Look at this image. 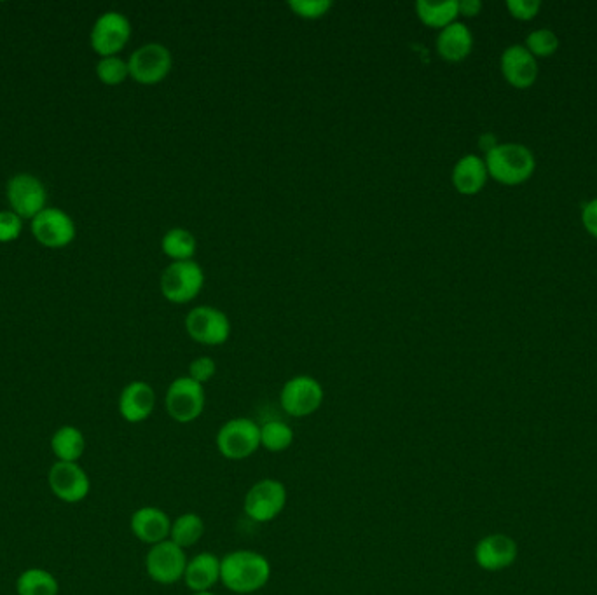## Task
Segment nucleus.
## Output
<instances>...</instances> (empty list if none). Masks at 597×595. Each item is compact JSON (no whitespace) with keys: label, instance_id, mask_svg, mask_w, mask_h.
<instances>
[{"label":"nucleus","instance_id":"473e14b6","mask_svg":"<svg viewBox=\"0 0 597 595\" xmlns=\"http://www.w3.org/2000/svg\"><path fill=\"white\" fill-rule=\"evenodd\" d=\"M508 11L519 20H531L540 11V0H508Z\"/></svg>","mask_w":597,"mask_h":595},{"label":"nucleus","instance_id":"c85d7f7f","mask_svg":"<svg viewBox=\"0 0 597 595\" xmlns=\"http://www.w3.org/2000/svg\"><path fill=\"white\" fill-rule=\"evenodd\" d=\"M526 48L533 56H549L559 48V37L550 28H538L526 37Z\"/></svg>","mask_w":597,"mask_h":595},{"label":"nucleus","instance_id":"393cba45","mask_svg":"<svg viewBox=\"0 0 597 595\" xmlns=\"http://www.w3.org/2000/svg\"><path fill=\"white\" fill-rule=\"evenodd\" d=\"M205 534V520L201 515L194 512L182 513L172 522V531H170V541H173L177 547H194L201 541Z\"/></svg>","mask_w":597,"mask_h":595},{"label":"nucleus","instance_id":"b1692460","mask_svg":"<svg viewBox=\"0 0 597 595\" xmlns=\"http://www.w3.org/2000/svg\"><path fill=\"white\" fill-rule=\"evenodd\" d=\"M161 250L165 252L168 259H172V262L194 260V255L198 250V241H196V236L184 227H173L163 236Z\"/></svg>","mask_w":597,"mask_h":595},{"label":"nucleus","instance_id":"e433bc0d","mask_svg":"<svg viewBox=\"0 0 597 595\" xmlns=\"http://www.w3.org/2000/svg\"><path fill=\"white\" fill-rule=\"evenodd\" d=\"M193 595H215V594H213V592H198V594H193Z\"/></svg>","mask_w":597,"mask_h":595},{"label":"nucleus","instance_id":"f704fd0d","mask_svg":"<svg viewBox=\"0 0 597 595\" xmlns=\"http://www.w3.org/2000/svg\"><path fill=\"white\" fill-rule=\"evenodd\" d=\"M481 9V0H461L460 2V14H463V16H468V18L477 16V14L481 13Z\"/></svg>","mask_w":597,"mask_h":595},{"label":"nucleus","instance_id":"cd10ccee","mask_svg":"<svg viewBox=\"0 0 597 595\" xmlns=\"http://www.w3.org/2000/svg\"><path fill=\"white\" fill-rule=\"evenodd\" d=\"M97 76L107 86H119L130 77L128 62L119 56H107L97 63Z\"/></svg>","mask_w":597,"mask_h":595},{"label":"nucleus","instance_id":"ddd939ff","mask_svg":"<svg viewBox=\"0 0 597 595\" xmlns=\"http://www.w3.org/2000/svg\"><path fill=\"white\" fill-rule=\"evenodd\" d=\"M519 557L517 541L505 533L482 536L474 548L475 564L488 573H500L512 568Z\"/></svg>","mask_w":597,"mask_h":595},{"label":"nucleus","instance_id":"c756f323","mask_svg":"<svg viewBox=\"0 0 597 595\" xmlns=\"http://www.w3.org/2000/svg\"><path fill=\"white\" fill-rule=\"evenodd\" d=\"M332 0H290L289 7L292 13L302 20H320L327 16L332 9Z\"/></svg>","mask_w":597,"mask_h":595},{"label":"nucleus","instance_id":"f03ea898","mask_svg":"<svg viewBox=\"0 0 597 595\" xmlns=\"http://www.w3.org/2000/svg\"><path fill=\"white\" fill-rule=\"evenodd\" d=\"M486 166L491 177L501 184L517 185L528 180L535 171V154L526 145L498 144L486 154Z\"/></svg>","mask_w":597,"mask_h":595},{"label":"nucleus","instance_id":"39448f33","mask_svg":"<svg viewBox=\"0 0 597 595\" xmlns=\"http://www.w3.org/2000/svg\"><path fill=\"white\" fill-rule=\"evenodd\" d=\"M205 405V386L196 383L189 376L173 379L166 390V412L179 425H189L201 418V414L205 412Z\"/></svg>","mask_w":597,"mask_h":595},{"label":"nucleus","instance_id":"a211bd4d","mask_svg":"<svg viewBox=\"0 0 597 595\" xmlns=\"http://www.w3.org/2000/svg\"><path fill=\"white\" fill-rule=\"evenodd\" d=\"M501 72L515 88H529L538 76V63L533 53L522 44L508 46L501 55Z\"/></svg>","mask_w":597,"mask_h":595},{"label":"nucleus","instance_id":"72a5a7b5","mask_svg":"<svg viewBox=\"0 0 597 595\" xmlns=\"http://www.w3.org/2000/svg\"><path fill=\"white\" fill-rule=\"evenodd\" d=\"M582 222L585 229L597 238V198L585 203L582 208Z\"/></svg>","mask_w":597,"mask_h":595},{"label":"nucleus","instance_id":"7c9ffc66","mask_svg":"<svg viewBox=\"0 0 597 595\" xmlns=\"http://www.w3.org/2000/svg\"><path fill=\"white\" fill-rule=\"evenodd\" d=\"M23 231V219L13 210L0 212V243H11L20 238Z\"/></svg>","mask_w":597,"mask_h":595},{"label":"nucleus","instance_id":"f257e3e1","mask_svg":"<svg viewBox=\"0 0 597 595\" xmlns=\"http://www.w3.org/2000/svg\"><path fill=\"white\" fill-rule=\"evenodd\" d=\"M271 580V564L255 550H234L220 559V583L233 594H255Z\"/></svg>","mask_w":597,"mask_h":595},{"label":"nucleus","instance_id":"f3484780","mask_svg":"<svg viewBox=\"0 0 597 595\" xmlns=\"http://www.w3.org/2000/svg\"><path fill=\"white\" fill-rule=\"evenodd\" d=\"M170 515L158 507H142L133 512L130 519L131 533L145 545H158L161 541L170 540L172 531Z\"/></svg>","mask_w":597,"mask_h":595},{"label":"nucleus","instance_id":"9d476101","mask_svg":"<svg viewBox=\"0 0 597 595\" xmlns=\"http://www.w3.org/2000/svg\"><path fill=\"white\" fill-rule=\"evenodd\" d=\"M187 336L205 346H222L231 337V322L224 311L213 306H198L186 316Z\"/></svg>","mask_w":597,"mask_h":595},{"label":"nucleus","instance_id":"a878e982","mask_svg":"<svg viewBox=\"0 0 597 595\" xmlns=\"http://www.w3.org/2000/svg\"><path fill=\"white\" fill-rule=\"evenodd\" d=\"M18 595H58L60 585L53 573L46 569H25L16 580Z\"/></svg>","mask_w":597,"mask_h":595},{"label":"nucleus","instance_id":"6e6552de","mask_svg":"<svg viewBox=\"0 0 597 595\" xmlns=\"http://www.w3.org/2000/svg\"><path fill=\"white\" fill-rule=\"evenodd\" d=\"M325 391L313 376H294L283 384L280 391V405L292 418L313 416L323 404Z\"/></svg>","mask_w":597,"mask_h":595},{"label":"nucleus","instance_id":"6ab92c4d","mask_svg":"<svg viewBox=\"0 0 597 595\" xmlns=\"http://www.w3.org/2000/svg\"><path fill=\"white\" fill-rule=\"evenodd\" d=\"M187 589L193 594L198 592H212L213 587L220 583V559L212 552H201L187 561L184 580Z\"/></svg>","mask_w":597,"mask_h":595},{"label":"nucleus","instance_id":"bb28decb","mask_svg":"<svg viewBox=\"0 0 597 595\" xmlns=\"http://www.w3.org/2000/svg\"><path fill=\"white\" fill-rule=\"evenodd\" d=\"M294 437V430L280 419H273L261 425V447L273 454L287 451L290 445L294 444Z\"/></svg>","mask_w":597,"mask_h":595},{"label":"nucleus","instance_id":"4468645a","mask_svg":"<svg viewBox=\"0 0 597 595\" xmlns=\"http://www.w3.org/2000/svg\"><path fill=\"white\" fill-rule=\"evenodd\" d=\"M48 484L55 498L70 505L86 500L91 491L90 477L79 463L56 461L49 470Z\"/></svg>","mask_w":597,"mask_h":595},{"label":"nucleus","instance_id":"c9c22d12","mask_svg":"<svg viewBox=\"0 0 597 595\" xmlns=\"http://www.w3.org/2000/svg\"><path fill=\"white\" fill-rule=\"evenodd\" d=\"M479 145H481L482 151L488 154L489 151H493V149H495L496 145H498V142H496V137L493 135V133H484V135L481 137V140H479Z\"/></svg>","mask_w":597,"mask_h":595},{"label":"nucleus","instance_id":"9b49d317","mask_svg":"<svg viewBox=\"0 0 597 595\" xmlns=\"http://www.w3.org/2000/svg\"><path fill=\"white\" fill-rule=\"evenodd\" d=\"M131 39V23L119 11L100 14L91 28L90 42L95 53L107 58L121 53Z\"/></svg>","mask_w":597,"mask_h":595},{"label":"nucleus","instance_id":"2f4dec72","mask_svg":"<svg viewBox=\"0 0 597 595\" xmlns=\"http://www.w3.org/2000/svg\"><path fill=\"white\" fill-rule=\"evenodd\" d=\"M215 374H217V363H215L212 356H198L189 365V374L187 376L191 377L196 383L205 386L208 381H212Z\"/></svg>","mask_w":597,"mask_h":595},{"label":"nucleus","instance_id":"423d86ee","mask_svg":"<svg viewBox=\"0 0 597 595\" xmlns=\"http://www.w3.org/2000/svg\"><path fill=\"white\" fill-rule=\"evenodd\" d=\"M287 487L276 479L257 480L254 486L248 489L243 500V510L248 519L257 524H266L275 520L287 507Z\"/></svg>","mask_w":597,"mask_h":595},{"label":"nucleus","instance_id":"5701e85b","mask_svg":"<svg viewBox=\"0 0 597 595\" xmlns=\"http://www.w3.org/2000/svg\"><path fill=\"white\" fill-rule=\"evenodd\" d=\"M416 14L426 27L446 28L460 16V2L446 0V2H432V0H418Z\"/></svg>","mask_w":597,"mask_h":595},{"label":"nucleus","instance_id":"20e7f679","mask_svg":"<svg viewBox=\"0 0 597 595\" xmlns=\"http://www.w3.org/2000/svg\"><path fill=\"white\" fill-rule=\"evenodd\" d=\"M205 287V271L196 260L172 262L159 278V290L166 301L187 304L194 301Z\"/></svg>","mask_w":597,"mask_h":595},{"label":"nucleus","instance_id":"7ed1b4c3","mask_svg":"<svg viewBox=\"0 0 597 595\" xmlns=\"http://www.w3.org/2000/svg\"><path fill=\"white\" fill-rule=\"evenodd\" d=\"M215 444L222 458L243 461L261 449V425L254 419L233 418L220 426Z\"/></svg>","mask_w":597,"mask_h":595},{"label":"nucleus","instance_id":"dca6fc26","mask_svg":"<svg viewBox=\"0 0 597 595\" xmlns=\"http://www.w3.org/2000/svg\"><path fill=\"white\" fill-rule=\"evenodd\" d=\"M117 409L126 423H144L156 409V391L145 381H131L121 391Z\"/></svg>","mask_w":597,"mask_h":595},{"label":"nucleus","instance_id":"f8f14e48","mask_svg":"<svg viewBox=\"0 0 597 595\" xmlns=\"http://www.w3.org/2000/svg\"><path fill=\"white\" fill-rule=\"evenodd\" d=\"M7 201L21 219H34L46 208L48 191L39 178L30 173H18L7 182Z\"/></svg>","mask_w":597,"mask_h":595},{"label":"nucleus","instance_id":"412c9836","mask_svg":"<svg viewBox=\"0 0 597 595\" xmlns=\"http://www.w3.org/2000/svg\"><path fill=\"white\" fill-rule=\"evenodd\" d=\"M488 166L486 161L479 158L477 154H467L454 165L453 168V185L456 191L461 194H477L482 187L488 182Z\"/></svg>","mask_w":597,"mask_h":595},{"label":"nucleus","instance_id":"aec40b11","mask_svg":"<svg viewBox=\"0 0 597 595\" xmlns=\"http://www.w3.org/2000/svg\"><path fill=\"white\" fill-rule=\"evenodd\" d=\"M435 46L446 62H463L472 53L474 35L465 23L454 21L440 30Z\"/></svg>","mask_w":597,"mask_h":595},{"label":"nucleus","instance_id":"0eeeda50","mask_svg":"<svg viewBox=\"0 0 597 595\" xmlns=\"http://www.w3.org/2000/svg\"><path fill=\"white\" fill-rule=\"evenodd\" d=\"M128 69L133 81L144 86H154L170 76L173 69V56L165 44L147 42L131 53Z\"/></svg>","mask_w":597,"mask_h":595},{"label":"nucleus","instance_id":"4be33fe9","mask_svg":"<svg viewBox=\"0 0 597 595\" xmlns=\"http://www.w3.org/2000/svg\"><path fill=\"white\" fill-rule=\"evenodd\" d=\"M51 451L58 461L77 463L86 451V438L76 426H62L51 437Z\"/></svg>","mask_w":597,"mask_h":595},{"label":"nucleus","instance_id":"1a4fd4ad","mask_svg":"<svg viewBox=\"0 0 597 595\" xmlns=\"http://www.w3.org/2000/svg\"><path fill=\"white\" fill-rule=\"evenodd\" d=\"M187 554L184 548L177 547L173 541H161L152 545L145 555V571L152 582L159 585H175L184 580L187 568Z\"/></svg>","mask_w":597,"mask_h":595},{"label":"nucleus","instance_id":"2eb2a0df","mask_svg":"<svg viewBox=\"0 0 597 595\" xmlns=\"http://www.w3.org/2000/svg\"><path fill=\"white\" fill-rule=\"evenodd\" d=\"M76 224L69 213L60 208L46 206L32 219V234L35 240L48 248H63L76 240Z\"/></svg>","mask_w":597,"mask_h":595}]
</instances>
